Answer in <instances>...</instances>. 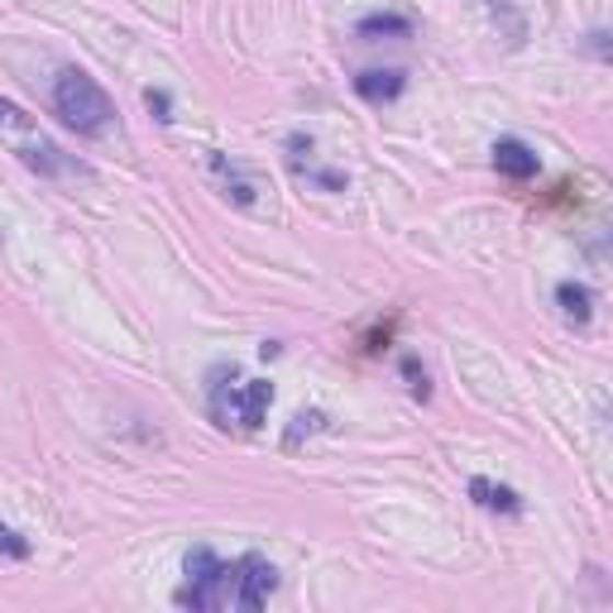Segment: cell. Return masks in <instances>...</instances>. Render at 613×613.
Listing matches in <instances>:
<instances>
[{
  "mask_svg": "<svg viewBox=\"0 0 613 613\" xmlns=\"http://www.w3.org/2000/svg\"><path fill=\"white\" fill-rule=\"evenodd\" d=\"M54 111L63 115V125L77 129V135H101L115 121L111 97L101 91L97 77H87L82 68H63L54 82Z\"/></svg>",
  "mask_w": 613,
  "mask_h": 613,
  "instance_id": "cell-3",
  "label": "cell"
},
{
  "mask_svg": "<svg viewBox=\"0 0 613 613\" xmlns=\"http://www.w3.org/2000/svg\"><path fill=\"white\" fill-rule=\"evenodd\" d=\"M212 168H216V178H220V188H226V197L235 202V206H254V197H259V182L245 173L235 159H226V154H212Z\"/></svg>",
  "mask_w": 613,
  "mask_h": 613,
  "instance_id": "cell-7",
  "label": "cell"
},
{
  "mask_svg": "<svg viewBox=\"0 0 613 613\" xmlns=\"http://www.w3.org/2000/svg\"><path fill=\"white\" fill-rule=\"evenodd\" d=\"M402 87H408V72H398V68H370V72L355 77V97L370 101V106H388V101H398Z\"/></svg>",
  "mask_w": 613,
  "mask_h": 613,
  "instance_id": "cell-5",
  "label": "cell"
},
{
  "mask_svg": "<svg viewBox=\"0 0 613 613\" xmlns=\"http://www.w3.org/2000/svg\"><path fill=\"white\" fill-rule=\"evenodd\" d=\"M556 303H560V311H566V321H576V326H584L594 317V293L584 288V283H576V279L556 283Z\"/></svg>",
  "mask_w": 613,
  "mask_h": 613,
  "instance_id": "cell-9",
  "label": "cell"
},
{
  "mask_svg": "<svg viewBox=\"0 0 613 613\" xmlns=\"http://www.w3.org/2000/svg\"><path fill=\"white\" fill-rule=\"evenodd\" d=\"M279 590V570L273 560L259 552H245L235 560H220V590H216V609H235V613H254L269 604V594Z\"/></svg>",
  "mask_w": 613,
  "mask_h": 613,
  "instance_id": "cell-4",
  "label": "cell"
},
{
  "mask_svg": "<svg viewBox=\"0 0 613 613\" xmlns=\"http://www.w3.org/2000/svg\"><path fill=\"white\" fill-rule=\"evenodd\" d=\"M0 145H5L15 159L30 168V173L38 178H68V173H87L77 159H68V154L58 149V139L48 135L44 125L34 121L24 106H15V101L0 97Z\"/></svg>",
  "mask_w": 613,
  "mask_h": 613,
  "instance_id": "cell-1",
  "label": "cell"
},
{
  "mask_svg": "<svg viewBox=\"0 0 613 613\" xmlns=\"http://www.w3.org/2000/svg\"><path fill=\"white\" fill-rule=\"evenodd\" d=\"M30 552H34V546L24 542L15 527H5V523H0V556H10V560H30Z\"/></svg>",
  "mask_w": 613,
  "mask_h": 613,
  "instance_id": "cell-11",
  "label": "cell"
},
{
  "mask_svg": "<svg viewBox=\"0 0 613 613\" xmlns=\"http://www.w3.org/2000/svg\"><path fill=\"white\" fill-rule=\"evenodd\" d=\"M360 38H408L412 34V20L408 15H394V10H379V15H364L355 24Z\"/></svg>",
  "mask_w": 613,
  "mask_h": 613,
  "instance_id": "cell-10",
  "label": "cell"
},
{
  "mask_svg": "<svg viewBox=\"0 0 613 613\" xmlns=\"http://www.w3.org/2000/svg\"><path fill=\"white\" fill-rule=\"evenodd\" d=\"M145 101H149V111H159V121H173V101H168V91H145Z\"/></svg>",
  "mask_w": 613,
  "mask_h": 613,
  "instance_id": "cell-13",
  "label": "cell"
},
{
  "mask_svg": "<svg viewBox=\"0 0 613 613\" xmlns=\"http://www.w3.org/2000/svg\"><path fill=\"white\" fill-rule=\"evenodd\" d=\"M493 168L513 182H527V178H537V154H532L523 139H499V145H493Z\"/></svg>",
  "mask_w": 613,
  "mask_h": 613,
  "instance_id": "cell-6",
  "label": "cell"
},
{
  "mask_svg": "<svg viewBox=\"0 0 613 613\" xmlns=\"http://www.w3.org/2000/svg\"><path fill=\"white\" fill-rule=\"evenodd\" d=\"M469 499H475L479 508H489V513H508V518L523 513V499H518L508 485H493V479H485V475L469 479Z\"/></svg>",
  "mask_w": 613,
  "mask_h": 613,
  "instance_id": "cell-8",
  "label": "cell"
},
{
  "mask_svg": "<svg viewBox=\"0 0 613 613\" xmlns=\"http://www.w3.org/2000/svg\"><path fill=\"white\" fill-rule=\"evenodd\" d=\"M273 402L269 379H240L235 364H216L206 374V408H212L216 427H235V432H259Z\"/></svg>",
  "mask_w": 613,
  "mask_h": 613,
  "instance_id": "cell-2",
  "label": "cell"
},
{
  "mask_svg": "<svg viewBox=\"0 0 613 613\" xmlns=\"http://www.w3.org/2000/svg\"><path fill=\"white\" fill-rule=\"evenodd\" d=\"M402 374H408V384H412V394H417V398L432 394V384H427V370H422L417 360H402Z\"/></svg>",
  "mask_w": 613,
  "mask_h": 613,
  "instance_id": "cell-12",
  "label": "cell"
}]
</instances>
